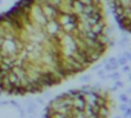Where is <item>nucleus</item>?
<instances>
[{"label":"nucleus","instance_id":"obj_1","mask_svg":"<svg viewBox=\"0 0 131 118\" xmlns=\"http://www.w3.org/2000/svg\"><path fill=\"white\" fill-rule=\"evenodd\" d=\"M111 45L102 0H19L0 14V92L25 96L58 86Z\"/></svg>","mask_w":131,"mask_h":118},{"label":"nucleus","instance_id":"obj_3","mask_svg":"<svg viewBox=\"0 0 131 118\" xmlns=\"http://www.w3.org/2000/svg\"><path fill=\"white\" fill-rule=\"evenodd\" d=\"M126 9H127V8H126ZM128 9H131V2H130V4H128ZM123 10H125V9H123Z\"/></svg>","mask_w":131,"mask_h":118},{"label":"nucleus","instance_id":"obj_2","mask_svg":"<svg viewBox=\"0 0 131 118\" xmlns=\"http://www.w3.org/2000/svg\"><path fill=\"white\" fill-rule=\"evenodd\" d=\"M113 107L107 90L82 87L54 98L46 107L45 118H109Z\"/></svg>","mask_w":131,"mask_h":118}]
</instances>
